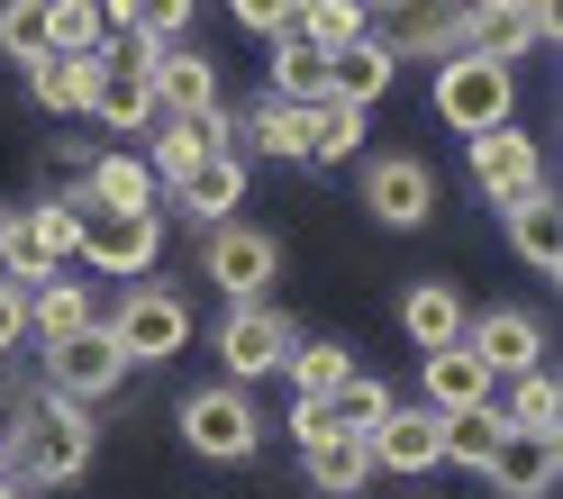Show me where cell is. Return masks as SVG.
<instances>
[{
	"label": "cell",
	"mask_w": 563,
	"mask_h": 499,
	"mask_svg": "<svg viewBox=\"0 0 563 499\" xmlns=\"http://www.w3.org/2000/svg\"><path fill=\"white\" fill-rule=\"evenodd\" d=\"M464 55L509 64V74H518V55H537V19H527V10H473L464 19Z\"/></svg>",
	"instance_id": "27"
},
{
	"label": "cell",
	"mask_w": 563,
	"mask_h": 499,
	"mask_svg": "<svg viewBox=\"0 0 563 499\" xmlns=\"http://www.w3.org/2000/svg\"><path fill=\"white\" fill-rule=\"evenodd\" d=\"M82 219L91 209L82 200H37V209H19L10 228H0V281H19V291H37V281H55L64 255H82Z\"/></svg>",
	"instance_id": "3"
},
{
	"label": "cell",
	"mask_w": 563,
	"mask_h": 499,
	"mask_svg": "<svg viewBox=\"0 0 563 499\" xmlns=\"http://www.w3.org/2000/svg\"><path fill=\"white\" fill-rule=\"evenodd\" d=\"M509 426H527V436H554V418H563V381H554V364H537V373H518L509 381V409H500Z\"/></svg>",
	"instance_id": "36"
},
{
	"label": "cell",
	"mask_w": 563,
	"mask_h": 499,
	"mask_svg": "<svg viewBox=\"0 0 563 499\" xmlns=\"http://www.w3.org/2000/svg\"><path fill=\"white\" fill-rule=\"evenodd\" d=\"M0 228H10V209H0Z\"/></svg>",
	"instance_id": "45"
},
{
	"label": "cell",
	"mask_w": 563,
	"mask_h": 499,
	"mask_svg": "<svg viewBox=\"0 0 563 499\" xmlns=\"http://www.w3.org/2000/svg\"><path fill=\"white\" fill-rule=\"evenodd\" d=\"M364 155V110H345V100H319V110H309V155L300 164H355Z\"/></svg>",
	"instance_id": "34"
},
{
	"label": "cell",
	"mask_w": 563,
	"mask_h": 499,
	"mask_svg": "<svg viewBox=\"0 0 563 499\" xmlns=\"http://www.w3.org/2000/svg\"><path fill=\"white\" fill-rule=\"evenodd\" d=\"M82 328H100V309H91L82 281H37V291H27V336H37V345H64Z\"/></svg>",
	"instance_id": "24"
},
{
	"label": "cell",
	"mask_w": 563,
	"mask_h": 499,
	"mask_svg": "<svg viewBox=\"0 0 563 499\" xmlns=\"http://www.w3.org/2000/svg\"><path fill=\"white\" fill-rule=\"evenodd\" d=\"M91 119L119 127V136H136V127L155 119V46L119 37V46L91 55Z\"/></svg>",
	"instance_id": "7"
},
{
	"label": "cell",
	"mask_w": 563,
	"mask_h": 499,
	"mask_svg": "<svg viewBox=\"0 0 563 499\" xmlns=\"http://www.w3.org/2000/svg\"><path fill=\"white\" fill-rule=\"evenodd\" d=\"M0 55L46 64V0H0Z\"/></svg>",
	"instance_id": "38"
},
{
	"label": "cell",
	"mask_w": 563,
	"mask_h": 499,
	"mask_svg": "<svg viewBox=\"0 0 563 499\" xmlns=\"http://www.w3.org/2000/svg\"><path fill=\"white\" fill-rule=\"evenodd\" d=\"M291 345H300V328H291L273 300H255V309H228V328H219V364H228V381L245 390V381H264V373L291 364Z\"/></svg>",
	"instance_id": "8"
},
{
	"label": "cell",
	"mask_w": 563,
	"mask_h": 499,
	"mask_svg": "<svg viewBox=\"0 0 563 499\" xmlns=\"http://www.w3.org/2000/svg\"><path fill=\"white\" fill-rule=\"evenodd\" d=\"M100 10H110L119 37H136V46H173V37L191 27L200 0H100Z\"/></svg>",
	"instance_id": "30"
},
{
	"label": "cell",
	"mask_w": 563,
	"mask_h": 499,
	"mask_svg": "<svg viewBox=\"0 0 563 499\" xmlns=\"http://www.w3.org/2000/svg\"><path fill=\"white\" fill-rule=\"evenodd\" d=\"M473 10H518V0H473Z\"/></svg>",
	"instance_id": "44"
},
{
	"label": "cell",
	"mask_w": 563,
	"mask_h": 499,
	"mask_svg": "<svg viewBox=\"0 0 563 499\" xmlns=\"http://www.w3.org/2000/svg\"><path fill=\"white\" fill-rule=\"evenodd\" d=\"M100 328H110V345L128 354V373H136V364H173V354L191 345V300L164 291V281H136Z\"/></svg>",
	"instance_id": "4"
},
{
	"label": "cell",
	"mask_w": 563,
	"mask_h": 499,
	"mask_svg": "<svg viewBox=\"0 0 563 499\" xmlns=\"http://www.w3.org/2000/svg\"><path fill=\"white\" fill-rule=\"evenodd\" d=\"M391 82H400V64L382 55L373 37H355L345 55H328V100H345V110H364V119H373V100L391 91Z\"/></svg>",
	"instance_id": "21"
},
{
	"label": "cell",
	"mask_w": 563,
	"mask_h": 499,
	"mask_svg": "<svg viewBox=\"0 0 563 499\" xmlns=\"http://www.w3.org/2000/svg\"><path fill=\"white\" fill-rule=\"evenodd\" d=\"M27 82H37V110H55V119L91 110V55H46V64H27Z\"/></svg>",
	"instance_id": "32"
},
{
	"label": "cell",
	"mask_w": 563,
	"mask_h": 499,
	"mask_svg": "<svg viewBox=\"0 0 563 499\" xmlns=\"http://www.w3.org/2000/svg\"><path fill=\"white\" fill-rule=\"evenodd\" d=\"M473 182H482L490 209L545 191V146H537L527 127H490V136H473Z\"/></svg>",
	"instance_id": "10"
},
{
	"label": "cell",
	"mask_w": 563,
	"mask_h": 499,
	"mask_svg": "<svg viewBox=\"0 0 563 499\" xmlns=\"http://www.w3.org/2000/svg\"><path fill=\"white\" fill-rule=\"evenodd\" d=\"M400 400H391V390H382L373 373H345L336 390H328V426H336V436H373V426L382 418H391Z\"/></svg>",
	"instance_id": "33"
},
{
	"label": "cell",
	"mask_w": 563,
	"mask_h": 499,
	"mask_svg": "<svg viewBox=\"0 0 563 499\" xmlns=\"http://www.w3.org/2000/svg\"><path fill=\"white\" fill-rule=\"evenodd\" d=\"M291 37H300V46H319V55H345L355 37H373V10H364V0H300Z\"/></svg>",
	"instance_id": "28"
},
{
	"label": "cell",
	"mask_w": 563,
	"mask_h": 499,
	"mask_svg": "<svg viewBox=\"0 0 563 499\" xmlns=\"http://www.w3.org/2000/svg\"><path fill=\"white\" fill-rule=\"evenodd\" d=\"M373 10V46L391 55V64H445L454 46H464V19H473V0H364Z\"/></svg>",
	"instance_id": "5"
},
{
	"label": "cell",
	"mask_w": 563,
	"mask_h": 499,
	"mask_svg": "<svg viewBox=\"0 0 563 499\" xmlns=\"http://www.w3.org/2000/svg\"><path fill=\"white\" fill-rule=\"evenodd\" d=\"M364 454H373V473H428L437 463V409H391L364 436Z\"/></svg>",
	"instance_id": "19"
},
{
	"label": "cell",
	"mask_w": 563,
	"mask_h": 499,
	"mask_svg": "<svg viewBox=\"0 0 563 499\" xmlns=\"http://www.w3.org/2000/svg\"><path fill=\"white\" fill-rule=\"evenodd\" d=\"M82 209H100V219H136V209H155V173L136 155H100L91 182H82Z\"/></svg>",
	"instance_id": "22"
},
{
	"label": "cell",
	"mask_w": 563,
	"mask_h": 499,
	"mask_svg": "<svg viewBox=\"0 0 563 499\" xmlns=\"http://www.w3.org/2000/svg\"><path fill=\"white\" fill-rule=\"evenodd\" d=\"M464 291L454 281H409L400 291V336L418 345V354H445V345H464Z\"/></svg>",
	"instance_id": "16"
},
{
	"label": "cell",
	"mask_w": 563,
	"mask_h": 499,
	"mask_svg": "<svg viewBox=\"0 0 563 499\" xmlns=\"http://www.w3.org/2000/svg\"><path fill=\"white\" fill-rule=\"evenodd\" d=\"M100 46H110L100 0H46V55H100Z\"/></svg>",
	"instance_id": "31"
},
{
	"label": "cell",
	"mask_w": 563,
	"mask_h": 499,
	"mask_svg": "<svg viewBox=\"0 0 563 499\" xmlns=\"http://www.w3.org/2000/svg\"><path fill=\"white\" fill-rule=\"evenodd\" d=\"M0 499H27V481H0Z\"/></svg>",
	"instance_id": "43"
},
{
	"label": "cell",
	"mask_w": 563,
	"mask_h": 499,
	"mask_svg": "<svg viewBox=\"0 0 563 499\" xmlns=\"http://www.w3.org/2000/svg\"><path fill=\"white\" fill-rule=\"evenodd\" d=\"M282 373L300 381V400H328V390H336L345 373H355V354H345L336 336H300V345H291V364H282Z\"/></svg>",
	"instance_id": "37"
},
{
	"label": "cell",
	"mask_w": 563,
	"mask_h": 499,
	"mask_svg": "<svg viewBox=\"0 0 563 499\" xmlns=\"http://www.w3.org/2000/svg\"><path fill=\"white\" fill-rule=\"evenodd\" d=\"M91 445H100V426H91V409H74V400H46L27 409V426L10 436V481H37V490H64V481H82L91 473Z\"/></svg>",
	"instance_id": "1"
},
{
	"label": "cell",
	"mask_w": 563,
	"mask_h": 499,
	"mask_svg": "<svg viewBox=\"0 0 563 499\" xmlns=\"http://www.w3.org/2000/svg\"><path fill=\"white\" fill-rule=\"evenodd\" d=\"M300 473H309L319 499H355V490L373 481V454H364V436H328V445L300 454Z\"/></svg>",
	"instance_id": "26"
},
{
	"label": "cell",
	"mask_w": 563,
	"mask_h": 499,
	"mask_svg": "<svg viewBox=\"0 0 563 499\" xmlns=\"http://www.w3.org/2000/svg\"><path fill=\"white\" fill-rule=\"evenodd\" d=\"M418 381H428V409H437V418H454V409H482V400H490V373L473 364V345L418 354Z\"/></svg>",
	"instance_id": "20"
},
{
	"label": "cell",
	"mask_w": 563,
	"mask_h": 499,
	"mask_svg": "<svg viewBox=\"0 0 563 499\" xmlns=\"http://www.w3.org/2000/svg\"><path fill=\"white\" fill-rule=\"evenodd\" d=\"M273 100H291V110H319L328 100V55L300 46V37H273Z\"/></svg>",
	"instance_id": "29"
},
{
	"label": "cell",
	"mask_w": 563,
	"mask_h": 499,
	"mask_svg": "<svg viewBox=\"0 0 563 499\" xmlns=\"http://www.w3.org/2000/svg\"><path fill=\"white\" fill-rule=\"evenodd\" d=\"M119 381H128V354L110 345V328H82V336L46 345V390H55V400L91 409V400H110Z\"/></svg>",
	"instance_id": "9"
},
{
	"label": "cell",
	"mask_w": 563,
	"mask_h": 499,
	"mask_svg": "<svg viewBox=\"0 0 563 499\" xmlns=\"http://www.w3.org/2000/svg\"><path fill=\"white\" fill-rule=\"evenodd\" d=\"M236 136H255V155H273V164H300V155H309V110H291V100H264V110L245 119Z\"/></svg>",
	"instance_id": "35"
},
{
	"label": "cell",
	"mask_w": 563,
	"mask_h": 499,
	"mask_svg": "<svg viewBox=\"0 0 563 499\" xmlns=\"http://www.w3.org/2000/svg\"><path fill=\"white\" fill-rule=\"evenodd\" d=\"M464 345H473V364H482L490 381H518V373L545 364V328H537L527 309H482V318H464Z\"/></svg>",
	"instance_id": "13"
},
{
	"label": "cell",
	"mask_w": 563,
	"mask_h": 499,
	"mask_svg": "<svg viewBox=\"0 0 563 499\" xmlns=\"http://www.w3.org/2000/svg\"><path fill=\"white\" fill-rule=\"evenodd\" d=\"M273 273H282V245L264 236V228H209V281L236 300V309H255L264 291H273Z\"/></svg>",
	"instance_id": "11"
},
{
	"label": "cell",
	"mask_w": 563,
	"mask_h": 499,
	"mask_svg": "<svg viewBox=\"0 0 563 499\" xmlns=\"http://www.w3.org/2000/svg\"><path fill=\"white\" fill-rule=\"evenodd\" d=\"M164 255V209H136V219H82V264H100L110 281L155 273Z\"/></svg>",
	"instance_id": "14"
},
{
	"label": "cell",
	"mask_w": 563,
	"mask_h": 499,
	"mask_svg": "<svg viewBox=\"0 0 563 499\" xmlns=\"http://www.w3.org/2000/svg\"><path fill=\"white\" fill-rule=\"evenodd\" d=\"M500 219H509V245H518V264L554 281V273H563V209H554V191H527V200H509Z\"/></svg>",
	"instance_id": "18"
},
{
	"label": "cell",
	"mask_w": 563,
	"mask_h": 499,
	"mask_svg": "<svg viewBox=\"0 0 563 499\" xmlns=\"http://www.w3.org/2000/svg\"><path fill=\"white\" fill-rule=\"evenodd\" d=\"M27 336V291H19V281H0V354H10Z\"/></svg>",
	"instance_id": "41"
},
{
	"label": "cell",
	"mask_w": 563,
	"mask_h": 499,
	"mask_svg": "<svg viewBox=\"0 0 563 499\" xmlns=\"http://www.w3.org/2000/svg\"><path fill=\"white\" fill-rule=\"evenodd\" d=\"M183 445H191L200 463H255L264 418H255V400H245L236 381H209V390L183 400Z\"/></svg>",
	"instance_id": "6"
},
{
	"label": "cell",
	"mask_w": 563,
	"mask_h": 499,
	"mask_svg": "<svg viewBox=\"0 0 563 499\" xmlns=\"http://www.w3.org/2000/svg\"><path fill=\"white\" fill-rule=\"evenodd\" d=\"M500 436H509V418L490 409V400H482V409H454V418H437V463H464V473H482Z\"/></svg>",
	"instance_id": "25"
},
{
	"label": "cell",
	"mask_w": 563,
	"mask_h": 499,
	"mask_svg": "<svg viewBox=\"0 0 563 499\" xmlns=\"http://www.w3.org/2000/svg\"><path fill=\"white\" fill-rule=\"evenodd\" d=\"M482 473H490V490H500V499H545V490L563 481V445H554V436H527V426H509V436L490 445Z\"/></svg>",
	"instance_id": "15"
},
{
	"label": "cell",
	"mask_w": 563,
	"mask_h": 499,
	"mask_svg": "<svg viewBox=\"0 0 563 499\" xmlns=\"http://www.w3.org/2000/svg\"><path fill=\"white\" fill-rule=\"evenodd\" d=\"M0 481H10V426H0Z\"/></svg>",
	"instance_id": "42"
},
{
	"label": "cell",
	"mask_w": 563,
	"mask_h": 499,
	"mask_svg": "<svg viewBox=\"0 0 563 499\" xmlns=\"http://www.w3.org/2000/svg\"><path fill=\"white\" fill-rule=\"evenodd\" d=\"M173 200L191 209V219H209V228H228V209L245 200V164L236 155H200L183 182H173Z\"/></svg>",
	"instance_id": "23"
},
{
	"label": "cell",
	"mask_w": 563,
	"mask_h": 499,
	"mask_svg": "<svg viewBox=\"0 0 563 499\" xmlns=\"http://www.w3.org/2000/svg\"><path fill=\"white\" fill-rule=\"evenodd\" d=\"M245 37H291V19H300V0H228Z\"/></svg>",
	"instance_id": "39"
},
{
	"label": "cell",
	"mask_w": 563,
	"mask_h": 499,
	"mask_svg": "<svg viewBox=\"0 0 563 499\" xmlns=\"http://www.w3.org/2000/svg\"><path fill=\"white\" fill-rule=\"evenodd\" d=\"M155 110H164V119L219 110V64L191 55V46H155Z\"/></svg>",
	"instance_id": "17"
},
{
	"label": "cell",
	"mask_w": 563,
	"mask_h": 499,
	"mask_svg": "<svg viewBox=\"0 0 563 499\" xmlns=\"http://www.w3.org/2000/svg\"><path fill=\"white\" fill-rule=\"evenodd\" d=\"M509 110H518V74H509V64H482L464 46L437 64V119L464 136V146L490 136V127H509Z\"/></svg>",
	"instance_id": "2"
},
{
	"label": "cell",
	"mask_w": 563,
	"mask_h": 499,
	"mask_svg": "<svg viewBox=\"0 0 563 499\" xmlns=\"http://www.w3.org/2000/svg\"><path fill=\"white\" fill-rule=\"evenodd\" d=\"M364 209L382 228H428L437 219V173L418 155H373L364 164Z\"/></svg>",
	"instance_id": "12"
},
{
	"label": "cell",
	"mask_w": 563,
	"mask_h": 499,
	"mask_svg": "<svg viewBox=\"0 0 563 499\" xmlns=\"http://www.w3.org/2000/svg\"><path fill=\"white\" fill-rule=\"evenodd\" d=\"M282 426H291V445H300V454L336 436V426H328V400H300V409H291V418H282Z\"/></svg>",
	"instance_id": "40"
}]
</instances>
